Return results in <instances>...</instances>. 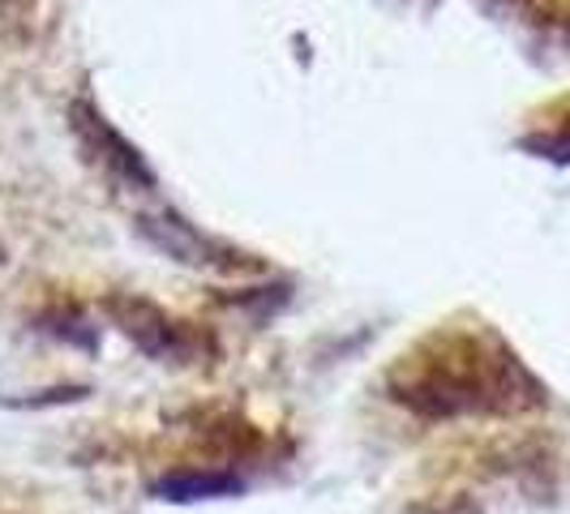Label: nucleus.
<instances>
[{
  "label": "nucleus",
  "mask_w": 570,
  "mask_h": 514,
  "mask_svg": "<svg viewBox=\"0 0 570 514\" xmlns=\"http://www.w3.org/2000/svg\"><path fill=\"white\" fill-rule=\"evenodd\" d=\"M386 395L421 421L519 416L544 403V386L489 326H433L395 356Z\"/></svg>",
  "instance_id": "nucleus-1"
},
{
  "label": "nucleus",
  "mask_w": 570,
  "mask_h": 514,
  "mask_svg": "<svg viewBox=\"0 0 570 514\" xmlns=\"http://www.w3.org/2000/svg\"><path fill=\"white\" fill-rule=\"evenodd\" d=\"M138 228H142V236L159 254L176 257L185 266H198V270H219V275H257V270H266V261H257L254 254H240V249H232L224 240L206 236L194 224H185L176 210L142 215Z\"/></svg>",
  "instance_id": "nucleus-3"
},
{
  "label": "nucleus",
  "mask_w": 570,
  "mask_h": 514,
  "mask_svg": "<svg viewBox=\"0 0 570 514\" xmlns=\"http://www.w3.org/2000/svg\"><path fill=\"white\" fill-rule=\"evenodd\" d=\"M69 120H73V134H78L82 150L99 168L108 171L112 180H120L125 189H155V171L146 168L142 150L129 142L90 99H73Z\"/></svg>",
  "instance_id": "nucleus-4"
},
{
  "label": "nucleus",
  "mask_w": 570,
  "mask_h": 514,
  "mask_svg": "<svg viewBox=\"0 0 570 514\" xmlns=\"http://www.w3.org/2000/svg\"><path fill=\"white\" fill-rule=\"evenodd\" d=\"M104 314L125 339L134 343L142 356L155 365H171V369H198L219 356V343L210 330H202L198 322L168 314L164 305L134 296V291H112L104 300Z\"/></svg>",
  "instance_id": "nucleus-2"
}]
</instances>
